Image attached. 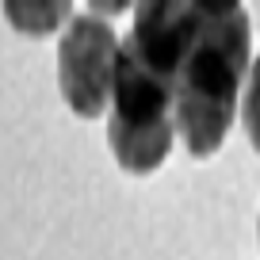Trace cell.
Masks as SVG:
<instances>
[{
  "instance_id": "obj_1",
  "label": "cell",
  "mask_w": 260,
  "mask_h": 260,
  "mask_svg": "<svg viewBox=\"0 0 260 260\" xmlns=\"http://www.w3.org/2000/svg\"><path fill=\"white\" fill-rule=\"evenodd\" d=\"M249 12L234 0H199V23L172 77V122L191 157L222 149L249 77Z\"/></svg>"
},
{
  "instance_id": "obj_2",
  "label": "cell",
  "mask_w": 260,
  "mask_h": 260,
  "mask_svg": "<svg viewBox=\"0 0 260 260\" xmlns=\"http://www.w3.org/2000/svg\"><path fill=\"white\" fill-rule=\"evenodd\" d=\"M111 119H107V142L115 161L134 176L161 169L176 138L172 122V88L157 73L134 57L126 42H119L111 81Z\"/></svg>"
},
{
  "instance_id": "obj_3",
  "label": "cell",
  "mask_w": 260,
  "mask_h": 260,
  "mask_svg": "<svg viewBox=\"0 0 260 260\" xmlns=\"http://www.w3.org/2000/svg\"><path fill=\"white\" fill-rule=\"evenodd\" d=\"M115 57H119V39L107 19L84 12L65 27L61 46H57V88L73 115L100 119L107 111Z\"/></svg>"
},
{
  "instance_id": "obj_4",
  "label": "cell",
  "mask_w": 260,
  "mask_h": 260,
  "mask_svg": "<svg viewBox=\"0 0 260 260\" xmlns=\"http://www.w3.org/2000/svg\"><path fill=\"white\" fill-rule=\"evenodd\" d=\"M4 16L12 19V27L23 35H35V39H42V35H54L57 27H69L73 23V4L69 0H27V4H4Z\"/></svg>"
},
{
  "instance_id": "obj_5",
  "label": "cell",
  "mask_w": 260,
  "mask_h": 260,
  "mask_svg": "<svg viewBox=\"0 0 260 260\" xmlns=\"http://www.w3.org/2000/svg\"><path fill=\"white\" fill-rule=\"evenodd\" d=\"M241 122L249 134L252 149L260 153V57L249 61V77H245V96H241Z\"/></svg>"
}]
</instances>
